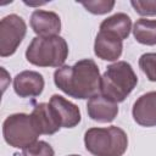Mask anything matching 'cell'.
Masks as SVG:
<instances>
[{"instance_id":"cell-20","label":"cell","mask_w":156,"mask_h":156,"mask_svg":"<svg viewBox=\"0 0 156 156\" xmlns=\"http://www.w3.org/2000/svg\"><path fill=\"white\" fill-rule=\"evenodd\" d=\"M68 156H79V155H68Z\"/></svg>"},{"instance_id":"cell-14","label":"cell","mask_w":156,"mask_h":156,"mask_svg":"<svg viewBox=\"0 0 156 156\" xmlns=\"http://www.w3.org/2000/svg\"><path fill=\"white\" fill-rule=\"evenodd\" d=\"M132 30V20L127 13L118 12L104 20L100 24V32L112 35L119 40L127 39Z\"/></svg>"},{"instance_id":"cell-10","label":"cell","mask_w":156,"mask_h":156,"mask_svg":"<svg viewBox=\"0 0 156 156\" xmlns=\"http://www.w3.org/2000/svg\"><path fill=\"white\" fill-rule=\"evenodd\" d=\"M132 115L134 121L143 127L156 126V91H150L134 102Z\"/></svg>"},{"instance_id":"cell-17","label":"cell","mask_w":156,"mask_h":156,"mask_svg":"<svg viewBox=\"0 0 156 156\" xmlns=\"http://www.w3.org/2000/svg\"><path fill=\"white\" fill-rule=\"evenodd\" d=\"M54 149L50 144L43 140H37L22 151V156H54Z\"/></svg>"},{"instance_id":"cell-1","label":"cell","mask_w":156,"mask_h":156,"mask_svg":"<svg viewBox=\"0 0 156 156\" xmlns=\"http://www.w3.org/2000/svg\"><path fill=\"white\" fill-rule=\"evenodd\" d=\"M56 87L74 99H90L100 94L101 77L91 58H83L73 66H62L54 73Z\"/></svg>"},{"instance_id":"cell-5","label":"cell","mask_w":156,"mask_h":156,"mask_svg":"<svg viewBox=\"0 0 156 156\" xmlns=\"http://www.w3.org/2000/svg\"><path fill=\"white\" fill-rule=\"evenodd\" d=\"M2 134L5 141L17 149H24L32 145L40 135L30 115L26 113H13L9 116L4 121Z\"/></svg>"},{"instance_id":"cell-7","label":"cell","mask_w":156,"mask_h":156,"mask_svg":"<svg viewBox=\"0 0 156 156\" xmlns=\"http://www.w3.org/2000/svg\"><path fill=\"white\" fill-rule=\"evenodd\" d=\"M30 27L38 37H55L61 30V20L56 12L35 10L30 16Z\"/></svg>"},{"instance_id":"cell-9","label":"cell","mask_w":156,"mask_h":156,"mask_svg":"<svg viewBox=\"0 0 156 156\" xmlns=\"http://www.w3.org/2000/svg\"><path fill=\"white\" fill-rule=\"evenodd\" d=\"M30 117L39 134L51 135L61 128V123L50 104L40 102L35 105Z\"/></svg>"},{"instance_id":"cell-8","label":"cell","mask_w":156,"mask_h":156,"mask_svg":"<svg viewBox=\"0 0 156 156\" xmlns=\"http://www.w3.org/2000/svg\"><path fill=\"white\" fill-rule=\"evenodd\" d=\"M13 89L20 98L39 96L44 89V78L35 71H23L15 77Z\"/></svg>"},{"instance_id":"cell-11","label":"cell","mask_w":156,"mask_h":156,"mask_svg":"<svg viewBox=\"0 0 156 156\" xmlns=\"http://www.w3.org/2000/svg\"><path fill=\"white\" fill-rule=\"evenodd\" d=\"M87 110L91 119L101 123L112 122L118 113L117 104L105 98L102 94H96L90 98L87 104Z\"/></svg>"},{"instance_id":"cell-15","label":"cell","mask_w":156,"mask_h":156,"mask_svg":"<svg viewBox=\"0 0 156 156\" xmlns=\"http://www.w3.org/2000/svg\"><path fill=\"white\" fill-rule=\"evenodd\" d=\"M133 35L135 40L144 45L156 44V20L139 18L133 26Z\"/></svg>"},{"instance_id":"cell-13","label":"cell","mask_w":156,"mask_h":156,"mask_svg":"<svg viewBox=\"0 0 156 156\" xmlns=\"http://www.w3.org/2000/svg\"><path fill=\"white\" fill-rule=\"evenodd\" d=\"M122 49V40L102 32L98 33L94 43V52L99 58L105 61H116L121 56Z\"/></svg>"},{"instance_id":"cell-16","label":"cell","mask_w":156,"mask_h":156,"mask_svg":"<svg viewBox=\"0 0 156 156\" xmlns=\"http://www.w3.org/2000/svg\"><path fill=\"white\" fill-rule=\"evenodd\" d=\"M139 67L149 80L156 82V52L143 54L139 58Z\"/></svg>"},{"instance_id":"cell-12","label":"cell","mask_w":156,"mask_h":156,"mask_svg":"<svg viewBox=\"0 0 156 156\" xmlns=\"http://www.w3.org/2000/svg\"><path fill=\"white\" fill-rule=\"evenodd\" d=\"M50 106L54 108L61 127L73 128L80 122V111L77 105L72 104L61 95H52L50 99Z\"/></svg>"},{"instance_id":"cell-3","label":"cell","mask_w":156,"mask_h":156,"mask_svg":"<svg viewBox=\"0 0 156 156\" xmlns=\"http://www.w3.org/2000/svg\"><path fill=\"white\" fill-rule=\"evenodd\" d=\"M68 56V45L60 37H35L26 50V58L29 63L39 67H62Z\"/></svg>"},{"instance_id":"cell-6","label":"cell","mask_w":156,"mask_h":156,"mask_svg":"<svg viewBox=\"0 0 156 156\" xmlns=\"http://www.w3.org/2000/svg\"><path fill=\"white\" fill-rule=\"evenodd\" d=\"M27 32L26 22L18 15H7L0 21V56L15 54Z\"/></svg>"},{"instance_id":"cell-2","label":"cell","mask_w":156,"mask_h":156,"mask_svg":"<svg viewBox=\"0 0 156 156\" xmlns=\"http://www.w3.org/2000/svg\"><path fill=\"white\" fill-rule=\"evenodd\" d=\"M138 83V77L132 66L126 61H117L107 66L101 76L100 94L113 102H122Z\"/></svg>"},{"instance_id":"cell-19","label":"cell","mask_w":156,"mask_h":156,"mask_svg":"<svg viewBox=\"0 0 156 156\" xmlns=\"http://www.w3.org/2000/svg\"><path fill=\"white\" fill-rule=\"evenodd\" d=\"M130 5L140 16H156V0H133Z\"/></svg>"},{"instance_id":"cell-4","label":"cell","mask_w":156,"mask_h":156,"mask_svg":"<svg viewBox=\"0 0 156 156\" xmlns=\"http://www.w3.org/2000/svg\"><path fill=\"white\" fill-rule=\"evenodd\" d=\"M84 144L94 156H122L128 147V136L116 126L90 128L84 134Z\"/></svg>"},{"instance_id":"cell-18","label":"cell","mask_w":156,"mask_h":156,"mask_svg":"<svg viewBox=\"0 0 156 156\" xmlns=\"http://www.w3.org/2000/svg\"><path fill=\"white\" fill-rule=\"evenodd\" d=\"M83 7L94 13V15H104V13H107L110 12L113 6H115V1L112 0H99V1H85V2H82Z\"/></svg>"}]
</instances>
